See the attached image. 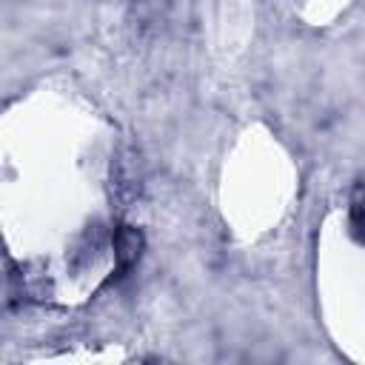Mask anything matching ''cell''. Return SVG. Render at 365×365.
Instances as JSON below:
<instances>
[{
    "mask_svg": "<svg viewBox=\"0 0 365 365\" xmlns=\"http://www.w3.org/2000/svg\"><path fill=\"white\" fill-rule=\"evenodd\" d=\"M111 242H114V257H117L120 268H128L131 262H137L140 248H143V234H140L137 228H131V225H117Z\"/></svg>",
    "mask_w": 365,
    "mask_h": 365,
    "instance_id": "cell-1",
    "label": "cell"
},
{
    "mask_svg": "<svg viewBox=\"0 0 365 365\" xmlns=\"http://www.w3.org/2000/svg\"><path fill=\"white\" fill-rule=\"evenodd\" d=\"M351 231L359 242H365V185L354 194V202H351Z\"/></svg>",
    "mask_w": 365,
    "mask_h": 365,
    "instance_id": "cell-2",
    "label": "cell"
}]
</instances>
